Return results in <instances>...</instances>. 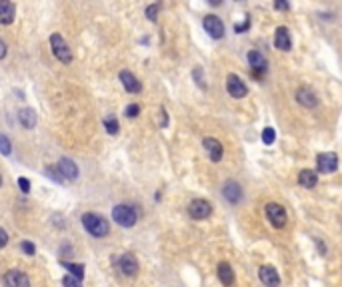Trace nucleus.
<instances>
[{"label":"nucleus","mask_w":342,"mask_h":287,"mask_svg":"<svg viewBox=\"0 0 342 287\" xmlns=\"http://www.w3.org/2000/svg\"><path fill=\"white\" fill-rule=\"evenodd\" d=\"M82 226H84V230H86L90 236H94V238H106L108 232H110L108 222H106L102 216H98V214H84V216H82Z\"/></svg>","instance_id":"f257e3e1"},{"label":"nucleus","mask_w":342,"mask_h":287,"mask_svg":"<svg viewBox=\"0 0 342 287\" xmlns=\"http://www.w3.org/2000/svg\"><path fill=\"white\" fill-rule=\"evenodd\" d=\"M112 220L122 226V228H132L136 222H138V214L132 206H126V204H120L112 210Z\"/></svg>","instance_id":"f03ea898"},{"label":"nucleus","mask_w":342,"mask_h":287,"mask_svg":"<svg viewBox=\"0 0 342 287\" xmlns=\"http://www.w3.org/2000/svg\"><path fill=\"white\" fill-rule=\"evenodd\" d=\"M50 48H52V54H54L62 64H70V62H72L70 46L66 44V40H64L60 34H52V36H50Z\"/></svg>","instance_id":"7ed1b4c3"},{"label":"nucleus","mask_w":342,"mask_h":287,"mask_svg":"<svg viewBox=\"0 0 342 287\" xmlns=\"http://www.w3.org/2000/svg\"><path fill=\"white\" fill-rule=\"evenodd\" d=\"M264 214H266V218H268V222L272 224V228H276V230H282L284 226H286V210L280 206V204H274V202H270V204H266V208H264Z\"/></svg>","instance_id":"20e7f679"},{"label":"nucleus","mask_w":342,"mask_h":287,"mask_svg":"<svg viewBox=\"0 0 342 287\" xmlns=\"http://www.w3.org/2000/svg\"><path fill=\"white\" fill-rule=\"evenodd\" d=\"M188 214H190L192 220H206V218H210V214H212V206H210L208 200L198 198V200H192V202L188 204Z\"/></svg>","instance_id":"39448f33"},{"label":"nucleus","mask_w":342,"mask_h":287,"mask_svg":"<svg viewBox=\"0 0 342 287\" xmlns=\"http://www.w3.org/2000/svg\"><path fill=\"white\" fill-rule=\"evenodd\" d=\"M316 168L320 174H332L338 170V156L334 152H326V154H318L316 158Z\"/></svg>","instance_id":"423d86ee"},{"label":"nucleus","mask_w":342,"mask_h":287,"mask_svg":"<svg viewBox=\"0 0 342 287\" xmlns=\"http://www.w3.org/2000/svg\"><path fill=\"white\" fill-rule=\"evenodd\" d=\"M116 264H118V270L122 272V276H126V278H134L138 274V260L132 254H122L116 260Z\"/></svg>","instance_id":"0eeeda50"},{"label":"nucleus","mask_w":342,"mask_h":287,"mask_svg":"<svg viewBox=\"0 0 342 287\" xmlns=\"http://www.w3.org/2000/svg\"><path fill=\"white\" fill-rule=\"evenodd\" d=\"M202 24H204V30L208 32V36H212L214 40H220L224 36V24H222V20L218 16L208 14V16H204Z\"/></svg>","instance_id":"6e6552de"},{"label":"nucleus","mask_w":342,"mask_h":287,"mask_svg":"<svg viewBox=\"0 0 342 287\" xmlns=\"http://www.w3.org/2000/svg\"><path fill=\"white\" fill-rule=\"evenodd\" d=\"M56 170H58V174H60V178H62V180H70V182H74V180L78 178V166H76L70 158H60V160H58Z\"/></svg>","instance_id":"1a4fd4ad"},{"label":"nucleus","mask_w":342,"mask_h":287,"mask_svg":"<svg viewBox=\"0 0 342 287\" xmlns=\"http://www.w3.org/2000/svg\"><path fill=\"white\" fill-rule=\"evenodd\" d=\"M226 90H228V94H230L232 98H236V100H240V98L246 96V84H244L236 74H228V78H226Z\"/></svg>","instance_id":"9d476101"},{"label":"nucleus","mask_w":342,"mask_h":287,"mask_svg":"<svg viewBox=\"0 0 342 287\" xmlns=\"http://www.w3.org/2000/svg\"><path fill=\"white\" fill-rule=\"evenodd\" d=\"M2 284L4 287H30V280L26 274H22L18 270H10V272H6Z\"/></svg>","instance_id":"9b49d317"},{"label":"nucleus","mask_w":342,"mask_h":287,"mask_svg":"<svg viewBox=\"0 0 342 287\" xmlns=\"http://www.w3.org/2000/svg\"><path fill=\"white\" fill-rule=\"evenodd\" d=\"M118 80L122 82V86H124V90L126 92H130V94H138L140 90H142V84H140V80L132 74V72H128V70H122L120 74H118Z\"/></svg>","instance_id":"f8f14e48"},{"label":"nucleus","mask_w":342,"mask_h":287,"mask_svg":"<svg viewBox=\"0 0 342 287\" xmlns=\"http://www.w3.org/2000/svg\"><path fill=\"white\" fill-rule=\"evenodd\" d=\"M258 278H260V282H262L266 287L280 286V276H278V272H276L272 266H262V268L258 270Z\"/></svg>","instance_id":"ddd939ff"},{"label":"nucleus","mask_w":342,"mask_h":287,"mask_svg":"<svg viewBox=\"0 0 342 287\" xmlns=\"http://www.w3.org/2000/svg\"><path fill=\"white\" fill-rule=\"evenodd\" d=\"M274 46L282 52H288L292 48V40H290V32L286 26H278L276 34H274Z\"/></svg>","instance_id":"4468645a"},{"label":"nucleus","mask_w":342,"mask_h":287,"mask_svg":"<svg viewBox=\"0 0 342 287\" xmlns=\"http://www.w3.org/2000/svg\"><path fill=\"white\" fill-rule=\"evenodd\" d=\"M222 196H224V200L226 202H230V204H238L240 200H242V188L236 184V182H226L224 184V188H222Z\"/></svg>","instance_id":"2eb2a0df"},{"label":"nucleus","mask_w":342,"mask_h":287,"mask_svg":"<svg viewBox=\"0 0 342 287\" xmlns=\"http://www.w3.org/2000/svg\"><path fill=\"white\" fill-rule=\"evenodd\" d=\"M202 146H204V150L208 152V156H210L212 162H220V160H222L224 148H222V144L218 142L216 138H204V140H202Z\"/></svg>","instance_id":"dca6fc26"},{"label":"nucleus","mask_w":342,"mask_h":287,"mask_svg":"<svg viewBox=\"0 0 342 287\" xmlns=\"http://www.w3.org/2000/svg\"><path fill=\"white\" fill-rule=\"evenodd\" d=\"M296 100H298V104H302L304 108H316V106H318L316 94H314L312 90H308V88H298Z\"/></svg>","instance_id":"f3484780"},{"label":"nucleus","mask_w":342,"mask_h":287,"mask_svg":"<svg viewBox=\"0 0 342 287\" xmlns=\"http://www.w3.org/2000/svg\"><path fill=\"white\" fill-rule=\"evenodd\" d=\"M14 16H16V6L8 0H2L0 2V24L2 26H8L14 22Z\"/></svg>","instance_id":"a211bd4d"},{"label":"nucleus","mask_w":342,"mask_h":287,"mask_svg":"<svg viewBox=\"0 0 342 287\" xmlns=\"http://www.w3.org/2000/svg\"><path fill=\"white\" fill-rule=\"evenodd\" d=\"M248 64H250V68L254 70V74L266 70V58H264V54L258 52V50H250V52H248Z\"/></svg>","instance_id":"6ab92c4d"},{"label":"nucleus","mask_w":342,"mask_h":287,"mask_svg":"<svg viewBox=\"0 0 342 287\" xmlns=\"http://www.w3.org/2000/svg\"><path fill=\"white\" fill-rule=\"evenodd\" d=\"M218 280L222 282V286L230 287L234 284V272H232V268H230V264L228 262H220L218 264Z\"/></svg>","instance_id":"aec40b11"},{"label":"nucleus","mask_w":342,"mask_h":287,"mask_svg":"<svg viewBox=\"0 0 342 287\" xmlns=\"http://www.w3.org/2000/svg\"><path fill=\"white\" fill-rule=\"evenodd\" d=\"M18 120H20L22 128H26V130H32V128L36 126V122H38L36 112H34L32 108H24V110H20V112H18Z\"/></svg>","instance_id":"412c9836"},{"label":"nucleus","mask_w":342,"mask_h":287,"mask_svg":"<svg viewBox=\"0 0 342 287\" xmlns=\"http://www.w3.org/2000/svg\"><path fill=\"white\" fill-rule=\"evenodd\" d=\"M298 182H300V186L310 190V188H314L318 184V174L314 170H302L300 176H298Z\"/></svg>","instance_id":"4be33fe9"},{"label":"nucleus","mask_w":342,"mask_h":287,"mask_svg":"<svg viewBox=\"0 0 342 287\" xmlns=\"http://www.w3.org/2000/svg\"><path fill=\"white\" fill-rule=\"evenodd\" d=\"M62 266L70 272L68 276H72L74 280H78V282H82V280H84L86 270H84V266H82V264H66V262H62Z\"/></svg>","instance_id":"5701e85b"},{"label":"nucleus","mask_w":342,"mask_h":287,"mask_svg":"<svg viewBox=\"0 0 342 287\" xmlns=\"http://www.w3.org/2000/svg\"><path fill=\"white\" fill-rule=\"evenodd\" d=\"M104 128H106V132H108L110 136H116V134H118V130H120L118 120H116L114 116H106V118H104Z\"/></svg>","instance_id":"b1692460"},{"label":"nucleus","mask_w":342,"mask_h":287,"mask_svg":"<svg viewBox=\"0 0 342 287\" xmlns=\"http://www.w3.org/2000/svg\"><path fill=\"white\" fill-rule=\"evenodd\" d=\"M276 140V132H274V128H264L262 130V144H266V146H272Z\"/></svg>","instance_id":"393cba45"},{"label":"nucleus","mask_w":342,"mask_h":287,"mask_svg":"<svg viewBox=\"0 0 342 287\" xmlns=\"http://www.w3.org/2000/svg\"><path fill=\"white\" fill-rule=\"evenodd\" d=\"M160 8H162V4H160V2H156V4H150V6L146 8V18L154 22V20L158 18V10H160Z\"/></svg>","instance_id":"a878e982"},{"label":"nucleus","mask_w":342,"mask_h":287,"mask_svg":"<svg viewBox=\"0 0 342 287\" xmlns=\"http://www.w3.org/2000/svg\"><path fill=\"white\" fill-rule=\"evenodd\" d=\"M10 152H12V144H10V140L4 134H0V154L2 156H10Z\"/></svg>","instance_id":"bb28decb"},{"label":"nucleus","mask_w":342,"mask_h":287,"mask_svg":"<svg viewBox=\"0 0 342 287\" xmlns=\"http://www.w3.org/2000/svg\"><path fill=\"white\" fill-rule=\"evenodd\" d=\"M140 114V106L138 104H128L126 106V118H136Z\"/></svg>","instance_id":"cd10ccee"},{"label":"nucleus","mask_w":342,"mask_h":287,"mask_svg":"<svg viewBox=\"0 0 342 287\" xmlns=\"http://www.w3.org/2000/svg\"><path fill=\"white\" fill-rule=\"evenodd\" d=\"M62 284H64V287H82V282L74 280L72 276H64L62 278Z\"/></svg>","instance_id":"c85d7f7f"},{"label":"nucleus","mask_w":342,"mask_h":287,"mask_svg":"<svg viewBox=\"0 0 342 287\" xmlns=\"http://www.w3.org/2000/svg\"><path fill=\"white\" fill-rule=\"evenodd\" d=\"M46 174H48V178H50V180H56L58 184H62V182H64V180L60 178L58 170H56V168H52V166H48V168H46Z\"/></svg>","instance_id":"c756f323"},{"label":"nucleus","mask_w":342,"mask_h":287,"mask_svg":"<svg viewBox=\"0 0 342 287\" xmlns=\"http://www.w3.org/2000/svg\"><path fill=\"white\" fill-rule=\"evenodd\" d=\"M22 250H24V254L26 256H34L36 254V248H34V244L32 242H22V246H20Z\"/></svg>","instance_id":"7c9ffc66"},{"label":"nucleus","mask_w":342,"mask_h":287,"mask_svg":"<svg viewBox=\"0 0 342 287\" xmlns=\"http://www.w3.org/2000/svg\"><path fill=\"white\" fill-rule=\"evenodd\" d=\"M18 188H20L24 194H28V192H30V182H28L26 178H18Z\"/></svg>","instance_id":"2f4dec72"},{"label":"nucleus","mask_w":342,"mask_h":287,"mask_svg":"<svg viewBox=\"0 0 342 287\" xmlns=\"http://www.w3.org/2000/svg\"><path fill=\"white\" fill-rule=\"evenodd\" d=\"M194 78H196V84H200V88H206V84L202 82V68H194Z\"/></svg>","instance_id":"473e14b6"},{"label":"nucleus","mask_w":342,"mask_h":287,"mask_svg":"<svg viewBox=\"0 0 342 287\" xmlns=\"http://www.w3.org/2000/svg\"><path fill=\"white\" fill-rule=\"evenodd\" d=\"M248 26H250V20H248V16H246L242 24H236V26H234V30H236V32L240 34V32H244V30H248Z\"/></svg>","instance_id":"72a5a7b5"},{"label":"nucleus","mask_w":342,"mask_h":287,"mask_svg":"<svg viewBox=\"0 0 342 287\" xmlns=\"http://www.w3.org/2000/svg\"><path fill=\"white\" fill-rule=\"evenodd\" d=\"M6 244H8V234H6V232L0 228V250H2Z\"/></svg>","instance_id":"f704fd0d"},{"label":"nucleus","mask_w":342,"mask_h":287,"mask_svg":"<svg viewBox=\"0 0 342 287\" xmlns=\"http://www.w3.org/2000/svg\"><path fill=\"white\" fill-rule=\"evenodd\" d=\"M274 8L276 10H290V4L288 2H274Z\"/></svg>","instance_id":"c9c22d12"},{"label":"nucleus","mask_w":342,"mask_h":287,"mask_svg":"<svg viewBox=\"0 0 342 287\" xmlns=\"http://www.w3.org/2000/svg\"><path fill=\"white\" fill-rule=\"evenodd\" d=\"M6 52H8V48H6V44H4V40L0 38V60L6 56Z\"/></svg>","instance_id":"e433bc0d"},{"label":"nucleus","mask_w":342,"mask_h":287,"mask_svg":"<svg viewBox=\"0 0 342 287\" xmlns=\"http://www.w3.org/2000/svg\"><path fill=\"white\" fill-rule=\"evenodd\" d=\"M0 186H2V176H0Z\"/></svg>","instance_id":"4c0bfd02"}]
</instances>
